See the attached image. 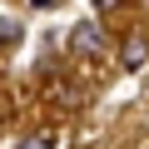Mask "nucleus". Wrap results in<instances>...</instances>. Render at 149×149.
Listing matches in <instances>:
<instances>
[{"label": "nucleus", "mask_w": 149, "mask_h": 149, "mask_svg": "<svg viewBox=\"0 0 149 149\" xmlns=\"http://www.w3.org/2000/svg\"><path fill=\"white\" fill-rule=\"evenodd\" d=\"M74 45H80L85 55H95V50L104 45V35H100V25H95V20H85V25H74Z\"/></svg>", "instance_id": "nucleus-1"}, {"label": "nucleus", "mask_w": 149, "mask_h": 149, "mask_svg": "<svg viewBox=\"0 0 149 149\" xmlns=\"http://www.w3.org/2000/svg\"><path fill=\"white\" fill-rule=\"evenodd\" d=\"M124 65H129V70H139V65H144V40H129V50H124Z\"/></svg>", "instance_id": "nucleus-2"}, {"label": "nucleus", "mask_w": 149, "mask_h": 149, "mask_svg": "<svg viewBox=\"0 0 149 149\" xmlns=\"http://www.w3.org/2000/svg\"><path fill=\"white\" fill-rule=\"evenodd\" d=\"M20 149H55V144H50L45 134H25V139H20Z\"/></svg>", "instance_id": "nucleus-3"}, {"label": "nucleus", "mask_w": 149, "mask_h": 149, "mask_svg": "<svg viewBox=\"0 0 149 149\" xmlns=\"http://www.w3.org/2000/svg\"><path fill=\"white\" fill-rule=\"evenodd\" d=\"M0 40L15 45V40H20V25H15V20H0Z\"/></svg>", "instance_id": "nucleus-4"}, {"label": "nucleus", "mask_w": 149, "mask_h": 149, "mask_svg": "<svg viewBox=\"0 0 149 149\" xmlns=\"http://www.w3.org/2000/svg\"><path fill=\"white\" fill-rule=\"evenodd\" d=\"M119 5V0H95V10H114Z\"/></svg>", "instance_id": "nucleus-5"}, {"label": "nucleus", "mask_w": 149, "mask_h": 149, "mask_svg": "<svg viewBox=\"0 0 149 149\" xmlns=\"http://www.w3.org/2000/svg\"><path fill=\"white\" fill-rule=\"evenodd\" d=\"M30 5H40V10H50V5H55V0H30Z\"/></svg>", "instance_id": "nucleus-6"}]
</instances>
